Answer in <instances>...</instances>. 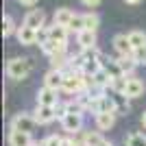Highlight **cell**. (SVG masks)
I'll return each mask as SVG.
<instances>
[{
	"label": "cell",
	"mask_w": 146,
	"mask_h": 146,
	"mask_svg": "<svg viewBox=\"0 0 146 146\" xmlns=\"http://www.w3.org/2000/svg\"><path fill=\"white\" fill-rule=\"evenodd\" d=\"M74 140L83 142L85 146H98L100 142H103V137H100V133H98V131H87V133H83L81 137H76V135H74Z\"/></svg>",
	"instance_id": "19"
},
{
	"label": "cell",
	"mask_w": 146,
	"mask_h": 146,
	"mask_svg": "<svg viewBox=\"0 0 146 146\" xmlns=\"http://www.w3.org/2000/svg\"><path fill=\"white\" fill-rule=\"evenodd\" d=\"M9 144L11 146H33V137L31 133H24V131H15L11 129V133H9Z\"/></svg>",
	"instance_id": "13"
},
{
	"label": "cell",
	"mask_w": 146,
	"mask_h": 146,
	"mask_svg": "<svg viewBox=\"0 0 146 146\" xmlns=\"http://www.w3.org/2000/svg\"><path fill=\"white\" fill-rule=\"evenodd\" d=\"M48 33H50V39L52 42H68V35H70V29L68 26H61V24H55L48 26Z\"/></svg>",
	"instance_id": "16"
},
{
	"label": "cell",
	"mask_w": 146,
	"mask_h": 146,
	"mask_svg": "<svg viewBox=\"0 0 146 146\" xmlns=\"http://www.w3.org/2000/svg\"><path fill=\"white\" fill-rule=\"evenodd\" d=\"M127 146H146V135L144 133H131L127 137Z\"/></svg>",
	"instance_id": "25"
},
{
	"label": "cell",
	"mask_w": 146,
	"mask_h": 146,
	"mask_svg": "<svg viewBox=\"0 0 146 146\" xmlns=\"http://www.w3.org/2000/svg\"><path fill=\"white\" fill-rule=\"evenodd\" d=\"M74 13L70 11V9H66V7H61V9H57L55 15H52V22L55 24H61V26H70V20H72Z\"/></svg>",
	"instance_id": "18"
},
{
	"label": "cell",
	"mask_w": 146,
	"mask_h": 146,
	"mask_svg": "<svg viewBox=\"0 0 146 146\" xmlns=\"http://www.w3.org/2000/svg\"><path fill=\"white\" fill-rule=\"evenodd\" d=\"M129 39H131V46H133V48L146 46V33L144 31H131V33H129Z\"/></svg>",
	"instance_id": "21"
},
{
	"label": "cell",
	"mask_w": 146,
	"mask_h": 146,
	"mask_svg": "<svg viewBox=\"0 0 146 146\" xmlns=\"http://www.w3.org/2000/svg\"><path fill=\"white\" fill-rule=\"evenodd\" d=\"M33 116H35L37 124H50L57 118V113H55V107H50V105H37Z\"/></svg>",
	"instance_id": "5"
},
{
	"label": "cell",
	"mask_w": 146,
	"mask_h": 146,
	"mask_svg": "<svg viewBox=\"0 0 146 146\" xmlns=\"http://www.w3.org/2000/svg\"><path fill=\"white\" fill-rule=\"evenodd\" d=\"M61 142H63V137H59V135H48L44 140V144L46 146H61Z\"/></svg>",
	"instance_id": "29"
},
{
	"label": "cell",
	"mask_w": 146,
	"mask_h": 146,
	"mask_svg": "<svg viewBox=\"0 0 146 146\" xmlns=\"http://www.w3.org/2000/svg\"><path fill=\"white\" fill-rule=\"evenodd\" d=\"M35 127H37V120H35V116H31V113H18V116L11 120V129H15V131L33 133Z\"/></svg>",
	"instance_id": "3"
},
{
	"label": "cell",
	"mask_w": 146,
	"mask_h": 146,
	"mask_svg": "<svg viewBox=\"0 0 146 146\" xmlns=\"http://www.w3.org/2000/svg\"><path fill=\"white\" fill-rule=\"evenodd\" d=\"M39 48H42V52L46 57H52V55H57V52H66L68 42H52V39H48V42L39 44Z\"/></svg>",
	"instance_id": "15"
},
{
	"label": "cell",
	"mask_w": 146,
	"mask_h": 146,
	"mask_svg": "<svg viewBox=\"0 0 146 146\" xmlns=\"http://www.w3.org/2000/svg\"><path fill=\"white\" fill-rule=\"evenodd\" d=\"M33 146H46V144H44V142H42V144H33Z\"/></svg>",
	"instance_id": "35"
},
{
	"label": "cell",
	"mask_w": 146,
	"mask_h": 146,
	"mask_svg": "<svg viewBox=\"0 0 146 146\" xmlns=\"http://www.w3.org/2000/svg\"><path fill=\"white\" fill-rule=\"evenodd\" d=\"M31 70H33V61L29 57H13L7 61V76L9 79L22 81L31 74Z\"/></svg>",
	"instance_id": "1"
},
{
	"label": "cell",
	"mask_w": 146,
	"mask_h": 146,
	"mask_svg": "<svg viewBox=\"0 0 146 146\" xmlns=\"http://www.w3.org/2000/svg\"><path fill=\"white\" fill-rule=\"evenodd\" d=\"M124 2H127V5H140L142 0H124Z\"/></svg>",
	"instance_id": "32"
},
{
	"label": "cell",
	"mask_w": 146,
	"mask_h": 146,
	"mask_svg": "<svg viewBox=\"0 0 146 146\" xmlns=\"http://www.w3.org/2000/svg\"><path fill=\"white\" fill-rule=\"evenodd\" d=\"M131 57L135 59L137 66H146V46H142V48H133Z\"/></svg>",
	"instance_id": "26"
},
{
	"label": "cell",
	"mask_w": 146,
	"mask_h": 146,
	"mask_svg": "<svg viewBox=\"0 0 146 146\" xmlns=\"http://www.w3.org/2000/svg\"><path fill=\"white\" fill-rule=\"evenodd\" d=\"M57 94H59L57 90L44 85L42 90L37 92V105H50V107H55V105L59 103V96H57Z\"/></svg>",
	"instance_id": "7"
},
{
	"label": "cell",
	"mask_w": 146,
	"mask_h": 146,
	"mask_svg": "<svg viewBox=\"0 0 146 146\" xmlns=\"http://www.w3.org/2000/svg\"><path fill=\"white\" fill-rule=\"evenodd\" d=\"M127 81L129 76L127 74H120V76H113V81H111L109 90L113 92V94H124V87H127Z\"/></svg>",
	"instance_id": "20"
},
{
	"label": "cell",
	"mask_w": 146,
	"mask_h": 146,
	"mask_svg": "<svg viewBox=\"0 0 146 146\" xmlns=\"http://www.w3.org/2000/svg\"><path fill=\"white\" fill-rule=\"evenodd\" d=\"M142 124H144V129H146V111L142 113Z\"/></svg>",
	"instance_id": "34"
},
{
	"label": "cell",
	"mask_w": 146,
	"mask_h": 146,
	"mask_svg": "<svg viewBox=\"0 0 146 146\" xmlns=\"http://www.w3.org/2000/svg\"><path fill=\"white\" fill-rule=\"evenodd\" d=\"M85 90L83 85V72H76V70H68L66 79H63V92L68 94H79V92Z\"/></svg>",
	"instance_id": "2"
},
{
	"label": "cell",
	"mask_w": 146,
	"mask_h": 146,
	"mask_svg": "<svg viewBox=\"0 0 146 146\" xmlns=\"http://www.w3.org/2000/svg\"><path fill=\"white\" fill-rule=\"evenodd\" d=\"M144 90H146L144 81H140L137 76H129L127 87H124V96L127 98H140L144 94Z\"/></svg>",
	"instance_id": "6"
},
{
	"label": "cell",
	"mask_w": 146,
	"mask_h": 146,
	"mask_svg": "<svg viewBox=\"0 0 146 146\" xmlns=\"http://www.w3.org/2000/svg\"><path fill=\"white\" fill-rule=\"evenodd\" d=\"M76 44L81 48H96V31L83 29L81 33H76Z\"/></svg>",
	"instance_id": "14"
},
{
	"label": "cell",
	"mask_w": 146,
	"mask_h": 146,
	"mask_svg": "<svg viewBox=\"0 0 146 146\" xmlns=\"http://www.w3.org/2000/svg\"><path fill=\"white\" fill-rule=\"evenodd\" d=\"M116 111H100L96 113V127L98 131H109L113 124H116Z\"/></svg>",
	"instance_id": "11"
},
{
	"label": "cell",
	"mask_w": 146,
	"mask_h": 146,
	"mask_svg": "<svg viewBox=\"0 0 146 146\" xmlns=\"http://www.w3.org/2000/svg\"><path fill=\"white\" fill-rule=\"evenodd\" d=\"M24 24L31 29H39V26H46V13L42 9H31L24 15Z\"/></svg>",
	"instance_id": "9"
},
{
	"label": "cell",
	"mask_w": 146,
	"mask_h": 146,
	"mask_svg": "<svg viewBox=\"0 0 146 146\" xmlns=\"http://www.w3.org/2000/svg\"><path fill=\"white\" fill-rule=\"evenodd\" d=\"M70 31H74V33H81V31L85 29V18L83 15H79V13H74L72 20H70V26H68Z\"/></svg>",
	"instance_id": "24"
},
{
	"label": "cell",
	"mask_w": 146,
	"mask_h": 146,
	"mask_svg": "<svg viewBox=\"0 0 146 146\" xmlns=\"http://www.w3.org/2000/svg\"><path fill=\"white\" fill-rule=\"evenodd\" d=\"M55 113H57V118H59V120H63V118L68 116V105H66V103H63V105L57 103V105H55Z\"/></svg>",
	"instance_id": "28"
},
{
	"label": "cell",
	"mask_w": 146,
	"mask_h": 146,
	"mask_svg": "<svg viewBox=\"0 0 146 146\" xmlns=\"http://www.w3.org/2000/svg\"><path fill=\"white\" fill-rule=\"evenodd\" d=\"M61 127H63V131L70 135L79 133L81 129H83V113H68L63 120H61Z\"/></svg>",
	"instance_id": "4"
},
{
	"label": "cell",
	"mask_w": 146,
	"mask_h": 146,
	"mask_svg": "<svg viewBox=\"0 0 146 146\" xmlns=\"http://www.w3.org/2000/svg\"><path fill=\"white\" fill-rule=\"evenodd\" d=\"M98 146H113V144H111V142H107V140H103V142H100Z\"/></svg>",
	"instance_id": "33"
},
{
	"label": "cell",
	"mask_w": 146,
	"mask_h": 146,
	"mask_svg": "<svg viewBox=\"0 0 146 146\" xmlns=\"http://www.w3.org/2000/svg\"><path fill=\"white\" fill-rule=\"evenodd\" d=\"M15 37H18V42L22 44V46H33V44H37L35 29H31V26H26V24L18 26V31H15Z\"/></svg>",
	"instance_id": "10"
},
{
	"label": "cell",
	"mask_w": 146,
	"mask_h": 146,
	"mask_svg": "<svg viewBox=\"0 0 146 146\" xmlns=\"http://www.w3.org/2000/svg\"><path fill=\"white\" fill-rule=\"evenodd\" d=\"M63 79H66V72H61V70H50V72H46V76H44V85L52 87V90H63Z\"/></svg>",
	"instance_id": "8"
},
{
	"label": "cell",
	"mask_w": 146,
	"mask_h": 146,
	"mask_svg": "<svg viewBox=\"0 0 146 146\" xmlns=\"http://www.w3.org/2000/svg\"><path fill=\"white\" fill-rule=\"evenodd\" d=\"M85 7H96V5H100V0H81Z\"/></svg>",
	"instance_id": "30"
},
{
	"label": "cell",
	"mask_w": 146,
	"mask_h": 146,
	"mask_svg": "<svg viewBox=\"0 0 146 146\" xmlns=\"http://www.w3.org/2000/svg\"><path fill=\"white\" fill-rule=\"evenodd\" d=\"M20 5H24V7H35L37 5V0H18Z\"/></svg>",
	"instance_id": "31"
},
{
	"label": "cell",
	"mask_w": 146,
	"mask_h": 146,
	"mask_svg": "<svg viewBox=\"0 0 146 146\" xmlns=\"http://www.w3.org/2000/svg\"><path fill=\"white\" fill-rule=\"evenodd\" d=\"M113 48H116L118 55H131L133 52V46H131V39H129V33H118L113 37Z\"/></svg>",
	"instance_id": "12"
},
{
	"label": "cell",
	"mask_w": 146,
	"mask_h": 146,
	"mask_svg": "<svg viewBox=\"0 0 146 146\" xmlns=\"http://www.w3.org/2000/svg\"><path fill=\"white\" fill-rule=\"evenodd\" d=\"M116 61H118V66H120L122 74H127V76H131V74H133V70L137 68V63H135V59H133L131 55H120Z\"/></svg>",
	"instance_id": "17"
},
{
	"label": "cell",
	"mask_w": 146,
	"mask_h": 146,
	"mask_svg": "<svg viewBox=\"0 0 146 146\" xmlns=\"http://www.w3.org/2000/svg\"><path fill=\"white\" fill-rule=\"evenodd\" d=\"M83 18H85V29L98 31V26H100V15L98 13H85Z\"/></svg>",
	"instance_id": "23"
},
{
	"label": "cell",
	"mask_w": 146,
	"mask_h": 146,
	"mask_svg": "<svg viewBox=\"0 0 146 146\" xmlns=\"http://www.w3.org/2000/svg\"><path fill=\"white\" fill-rule=\"evenodd\" d=\"M15 31H18V26L13 22V18L11 15H5V18H2V35L11 37V35H15Z\"/></svg>",
	"instance_id": "22"
},
{
	"label": "cell",
	"mask_w": 146,
	"mask_h": 146,
	"mask_svg": "<svg viewBox=\"0 0 146 146\" xmlns=\"http://www.w3.org/2000/svg\"><path fill=\"white\" fill-rule=\"evenodd\" d=\"M35 37H37V44H44L50 39V33H48V26H39L35 29Z\"/></svg>",
	"instance_id": "27"
}]
</instances>
